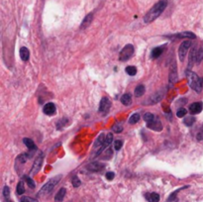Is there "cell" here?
I'll use <instances>...</instances> for the list:
<instances>
[{
    "mask_svg": "<svg viewBox=\"0 0 203 202\" xmlns=\"http://www.w3.org/2000/svg\"><path fill=\"white\" fill-rule=\"evenodd\" d=\"M163 51H165V46H162V47H156V48H155V49L152 51V54H151L152 58H153V59L159 58V56H161V55L163 54Z\"/></svg>",
    "mask_w": 203,
    "mask_h": 202,
    "instance_id": "obj_17",
    "label": "cell"
},
{
    "mask_svg": "<svg viewBox=\"0 0 203 202\" xmlns=\"http://www.w3.org/2000/svg\"><path fill=\"white\" fill-rule=\"evenodd\" d=\"M203 59V49L202 48H193L191 50L189 55V63H199Z\"/></svg>",
    "mask_w": 203,
    "mask_h": 202,
    "instance_id": "obj_5",
    "label": "cell"
},
{
    "mask_svg": "<svg viewBox=\"0 0 203 202\" xmlns=\"http://www.w3.org/2000/svg\"><path fill=\"white\" fill-rule=\"evenodd\" d=\"M121 102H122L123 105L125 106H129L132 103V95L130 93H126L124 94L122 97H121Z\"/></svg>",
    "mask_w": 203,
    "mask_h": 202,
    "instance_id": "obj_20",
    "label": "cell"
},
{
    "mask_svg": "<svg viewBox=\"0 0 203 202\" xmlns=\"http://www.w3.org/2000/svg\"><path fill=\"white\" fill-rule=\"evenodd\" d=\"M186 113H187V110L186 109H184V108H180L179 111H177V113H176V116L177 117H179V118H182V117H184L185 115H186Z\"/></svg>",
    "mask_w": 203,
    "mask_h": 202,
    "instance_id": "obj_32",
    "label": "cell"
},
{
    "mask_svg": "<svg viewBox=\"0 0 203 202\" xmlns=\"http://www.w3.org/2000/svg\"><path fill=\"white\" fill-rule=\"evenodd\" d=\"M186 76L188 79V83H189L190 87L193 89L194 91H196L197 93L202 91L203 88V84H202V79L199 77L195 72H186Z\"/></svg>",
    "mask_w": 203,
    "mask_h": 202,
    "instance_id": "obj_2",
    "label": "cell"
},
{
    "mask_svg": "<svg viewBox=\"0 0 203 202\" xmlns=\"http://www.w3.org/2000/svg\"><path fill=\"white\" fill-rule=\"evenodd\" d=\"M123 146V141L122 140H117L115 141V143H114V148H115V150L119 151L121 148Z\"/></svg>",
    "mask_w": 203,
    "mask_h": 202,
    "instance_id": "obj_33",
    "label": "cell"
},
{
    "mask_svg": "<svg viewBox=\"0 0 203 202\" xmlns=\"http://www.w3.org/2000/svg\"><path fill=\"white\" fill-rule=\"evenodd\" d=\"M166 6H167L166 0H161V1H159L158 3H156V4L151 8V10H149V12L146 14L144 21L146 23H152L153 21H155L163 11H165Z\"/></svg>",
    "mask_w": 203,
    "mask_h": 202,
    "instance_id": "obj_1",
    "label": "cell"
},
{
    "mask_svg": "<svg viewBox=\"0 0 203 202\" xmlns=\"http://www.w3.org/2000/svg\"><path fill=\"white\" fill-rule=\"evenodd\" d=\"M43 111H44V113L46 115L52 116L56 113V106H55L54 103H52V102H49V103H47L44 106Z\"/></svg>",
    "mask_w": 203,
    "mask_h": 202,
    "instance_id": "obj_11",
    "label": "cell"
},
{
    "mask_svg": "<svg viewBox=\"0 0 203 202\" xmlns=\"http://www.w3.org/2000/svg\"><path fill=\"white\" fill-rule=\"evenodd\" d=\"M23 143L26 145V147L28 149H30V150H36V149H37L36 145L34 144V142L32 141L31 139H28V138H24V139H23Z\"/></svg>",
    "mask_w": 203,
    "mask_h": 202,
    "instance_id": "obj_22",
    "label": "cell"
},
{
    "mask_svg": "<svg viewBox=\"0 0 203 202\" xmlns=\"http://www.w3.org/2000/svg\"><path fill=\"white\" fill-rule=\"evenodd\" d=\"M177 38H190V39H195L196 38V36L191 33V32H183V33H179L176 35Z\"/></svg>",
    "mask_w": 203,
    "mask_h": 202,
    "instance_id": "obj_23",
    "label": "cell"
},
{
    "mask_svg": "<svg viewBox=\"0 0 203 202\" xmlns=\"http://www.w3.org/2000/svg\"><path fill=\"white\" fill-rule=\"evenodd\" d=\"M190 46H191L190 41H184V42H182V44L179 46V56L180 62H183V59L185 58V56H186V53H187L188 50H189Z\"/></svg>",
    "mask_w": 203,
    "mask_h": 202,
    "instance_id": "obj_7",
    "label": "cell"
},
{
    "mask_svg": "<svg viewBox=\"0 0 203 202\" xmlns=\"http://www.w3.org/2000/svg\"><path fill=\"white\" fill-rule=\"evenodd\" d=\"M86 168L90 172H100L104 168V165L100 164V162H91L86 166Z\"/></svg>",
    "mask_w": 203,
    "mask_h": 202,
    "instance_id": "obj_13",
    "label": "cell"
},
{
    "mask_svg": "<svg viewBox=\"0 0 203 202\" xmlns=\"http://www.w3.org/2000/svg\"><path fill=\"white\" fill-rule=\"evenodd\" d=\"M92 19H93V14H92V13H89V14H88V15L83 19L82 23H81V25H80V29H82V30H83V29H85V28H87V27L91 24Z\"/></svg>",
    "mask_w": 203,
    "mask_h": 202,
    "instance_id": "obj_15",
    "label": "cell"
},
{
    "mask_svg": "<svg viewBox=\"0 0 203 202\" xmlns=\"http://www.w3.org/2000/svg\"><path fill=\"white\" fill-rule=\"evenodd\" d=\"M196 139L198 141H203V126L200 128V130H199V132L196 136Z\"/></svg>",
    "mask_w": 203,
    "mask_h": 202,
    "instance_id": "obj_35",
    "label": "cell"
},
{
    "mask_svg": "<svg viewBox=\"0 0 203 202\" xmlns=\"http://www.w3.org/2000/svg\"><path fill=\"white\" fill-rule=\"evenodd\" d=\"M202 84H203V79H202Z\"/></svg>",
    "mask_w": 203,
    "mask_h": 202,
    "instance_id": "obj_38",
    "label": "cell"
},
{
    "mask_svg": "<svg viewBox=\"0 0 203 202\" xmlns=\"http://www.w3.org/2000/svg\"><path fill=\"white\" fill-rule=\"evenodd\" d=\"M110 107H111V101L107 97H103L100 101V105H99V112L103 115L107 114L110 110Z\"/></svg>",
    "mask_w": 203,
    "mask_h": 202,
    "instance_id": "obj_8",
    "label": "cell"
},
{
    "mask_svg": "<svg viewBox=\"0 0 203 202\" xmlns=\"http://www.w3.org/2000/svg\"><path fill=\"white\" fill-rule=\"evenodd\" d=\"M112 140H113V134H112V133H108L107 135H106L105 143H104V145H103V147H102V149H101L100 154H102V153H103V151H105V150H106V148H108V147L110 146V144H111Z\"/></svg>",
    "mask_w": 203,
    "mask_h": 202,
    "instance_id": "obj_18",
    "label": "cell"
},
{
    "mask_svg": "<svg viewBox=\"0 0 203 202\" xmlns=\"http://www.w3.org/2000/svg\"><path fill=\"white\" fill-rule=\"evenodd\" d=\"M19 54H20V58H21V59H22V61H24V62L29 61V59H30V52H29V50H28L26 47H22V48H21Z\"/></svg>",
    "mask_w": 203,
    "mask_h": 202,
    "instance_id": "obj_14",
    "label": "cell"
},
{
    "mask_svg": "<svg viewBox=\"0 0 203 202\" xmlns=\"http://www.w3.org/2000/svg\"><path fill=\"white\" fill-rule=\"evenodd\" d=\"M139 121H140V115L137 114V113H135V114H133L129 119V123L130 124H136L138 123Z\"/></svg>",
    "mask_w": 203,
    "mask_h": 202,
    "instance_id": "obj_27",
    "label": "cell"
},
{
    "mask_svg": "<svg viewBox=\"0 0 203 202\" xmlns=\"http://www.w3.org/2000/svg\"><path fill=\"white\" fill-rule=\"evenodd\" d=\"M126 72L129 74V75L133 76L135 74L137 73V67L136 66H129L126 67Z\"/></svg>",
    "mask_w": 203,
    "mask_h": 202,
    "instance_id": "obj_26",
    "label": "cell"
},
{
    "mask_svg": "<svg viewBox=\"0 0 203 202\" xmlns=\"http://www.w3.org/2000/svg\"><path fill=\"white\" fill-rule=\"evenodd\" d=\"M43 157H44V156H43V154L41 153L40 156L36 159V161H35L33 166H32V171H31V172L33 173V175H36V173L40 171V168L42 166V162H43V159H44Z\"/></svg>",
    "mask_w": 203,
    "mask_h": 202,
    "instance_id": "obj_9",
    "label": "cell"
},
{
    "mask_svg": "<svg viewBox=\"0 0 203 202\" xmlns=\"http://www.w3.org/2000/svg\"><path fill=\"white\" fill-rule=\"evenodd\" d=\"M194 122H195V118L193 116H189V117H186V118H184V120H183V123H184V125H186V126H192L194 124Z\"/></svg>",
    "mask_w": 203,
    "mask_h": 202,
    "instance_id": "obj_25",
    "label": "cell"
},
{
    "mask_svg": "<svg viewBox=\"0 0 203 202\" xmlns=\"http://www.w3.org/2000/svg\"><path fill=\"white\" fill-rule=\"evenodd\" d=\"M147 127L149 129H152V130H154V131H162L163 130V125H162V123H161V121H160L159 119H156V120L155 121H153V122H151V123H148L147 124Z\"/></svg>",
    "mask_w": 203,
    "mask_h": 202,
    "instance_id": "obj_12",
    "label": "cell"
},
{
    "mask_svg": "<svg viewBox=\"0 0 203 202\" xmlns=\"http://www.w3.org/2000/svg\"><path fill=\"white\" fill-rule=\"evenodd\" d=\"M135 52V49H134V46L133 45H126L125 47L122 49V51L120 52V55H119V61L121 62H125V61H128L132 56H133Z\"/></svg>",
    "mask_w": 203,
    "mask_h": 202,
    "instance_id": "obj_4",
    "label": "cell"
},
{
    "mask_svg": "<svg viewBox=\"0 0 203 202\" xmlns=\"http://www.w3.org/2000/svg\"><path fill=\"white\" fill-rule=\"evenodd\" d=\"M112 131L114 133H121L123 131V127L119 125V124H115V125L112 127Z\"/></svg>",
    "mask_w": 203,
    "mask_h": 202,
    "instance_id": "obj_30",
    "label": "cell"
},
{
    "mask_svg": "<svg viewBox=\"0 0 203 202\" xmlns=\"http://www.w3.org/2000/svg\"><path fill=\"white\" fill-rule=\"evenodd\" d=\"M3 195H4L5 198H8L10 195V189L8 186H5L4 189H3Z\"/></svg>",
    "mask_w": 203,
    "mask_h": 202,
    "instance_id": "obj_37",
    "label": "cell"
},
{
    "mask_svg": "<svg viewBox=\"0 0 203 202\" xmlns=\"http://www.w3.org/2000/svg\"><path fill=\"white\" fill-rule=\"evenodd\" d=\"M66 189L65 188V187H62V188L58 191V193L56 194L55 201L56 202H62L63 200V198H65V196H66Z\"/></svg>",
    "mask_w": 203,
    "mask_h": 202,
    "instance_id": "obj_16",
    "label": "cell"
},
{
    "mask_svg": "<svg viewBox=\"0 0 203 202\" xmlns=\"http://www.w3.org/2000/svg\"><path fill=\"white\" fill-rule=\"evenodd\" d=\"M145 91H146L145 85H143V84H139V85H137V87L135 88V95H136L137 97H141V96H143Z\"/></svg>",
    "mask_w": 203,
    "mask_h": 202,
    "instance_id": "obj_21",
    "label": "cell"
},
{
    "mask_svg": "<svg viewBox=\"0 0 203 202\" xmlns=\"http://www.w3.org/2000/svg\"><path fill=\"white\" fill-rule=\"evenodd\" d=\"M72 185H73V187H78L80 185V180H79V178H77L76 175H74L73 178H72Z\"/></svg>",
    "mask_w": 203,
    "mask_h": 202,
    "instance_id": "obj_31",
    "label": "cell"
},
{
    "mask_svg": "<svg viewBox=\"0 0 203 202\" xmlns=\"http://www.w3.org/2000/svg\"><path fill=\"white\" fill-rule=\"evenodd\" d=\"M203 104L202 102H194L189 106V111L191 114H198L202 111Z\"/></svg>",
    "mask_w": 203,
    "mask_h": 202,
    "instance_id": "obj_10",
    "label": "cell"
},
{
    "mask_svg": "<svg viewBox=\"0 0 203 202\" xmlns=\"http://www.w3.org/2000/svg\"><path fill=\"white\" fill-rule=\"evenodd\" d=\"M105 139H106V136L104 134H100L99 137L96 139L95 144L93 146V149L95 150V157H98V156L100 155V151L103 147V145L105 143Z\"/></svg>",
    "mask_w": 203,
    "mask_h": 202,
    "instance_id": "obj_6",
    "label": "cell"
},
{
    "mask_svg": "<svg viewBox=\"0 0 203 202\" xmlns=\"http://www.w3.org/2000/svg\"><path fill=\"white\" fill-rule=\"evenodd\" d=\"M106 178H107L108 180H112L114 178H115V173H114L113 172H106Z\"/></svg>",
    "mask_w": 203,
    "mask_h": 202,
    "instance_id": "obj_36",
    "label": "cell"
},
{
    "mask_svg": "<svg viewBox=\"0 0 203 202\" xmlns=\"http://www.w3.org/2000/svg\"><path fill=\"white\" fill-rule=\"evenodd\" d=\"M60 178H62V175H56L55 178H51L44 186L42 187L41 190L39 191L38 195L39 196H46V195H48V194H50L53 191V189L55 188V186L60 182Z\"/></svg>",
    "mask_w": 203,
    "mask_h": 202,
    "instance_id": "obj_3",
    "label": "cell"
},
{
    "mask_svg": "<svg viewBox=\"0 0 203 202\" xmlns=\"http://www.w3.org/2000/svg\"><path fill=\"white\" fill-rule=\"evenodd\" d=\"M146 198H147V200L149 202H159L160 201V195L156 192L146 194Z\"/></svg>",
    "mask_w": 203,
    "mask_h": 202,
    "instance_id": "obj_19",
    "label": "cell"
},
{
    "mask_svg": "<svg viewBox=\"0 0 203 202\" xmlns=\"http://www.w3.org/2000/svg\"><path fill=\"white\" fill-rule=\"evenodd\" d=\"M25 192V185L23 181H19V183L17 184V193L21 195Z\"/></svg>",
    "mask_w": 203,
    "mask_h": 202,
    "instance_id": "obj_28",
    "label": "cell"
},
{
    "mask_svg": "<svg viewBox=\"0 0 203 202\" xmlns=\"http://www.w3.org/2000/svg\"><path fill=\"white\" fill-rule=\"evenodd\" d=\"M21 202H39L37 199H34V198H31V197H28V196H24L21 198Z\"/></svg>",
    "mask_w": 203,
    "mask_h": 202,
    "instance_id": "obj_34",
    "label": "cell"
},
{
    "mask_svg": "<svg viewBox=\"0 0 203 202\" xmlns=\"http://www.w3.org/2000/svg\"><path fill=\"white\" fill-rule=\"evenodd\" d=\"M144 120H145L146 122H147V124L148 123H151V122L155 121V120H156V116L153 114V113L148 112V113H146V114L144 115Z\"/></svg>",
    "mask_w": 203,
    "mask_h": 202,
    "instance_id": "obj_24",
    "label": "cell"
},
{
    "mask_svg": "<svg viewBox=\"0 0 203 202\" xmlns=\"http://www.w3.org/2000/svg\"><path fill=\"white\" fill-rule=\"evenodd\" d=\"M24 179L31 188H35V182L33 181V179H32L31 178H29V176H24Z\"/></svg>",
    "mask_w": 203,
    "mask_h": 202,
    "instance_id": "obj_29",
    "label": "cell"
}]
</instances>
